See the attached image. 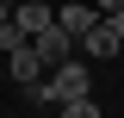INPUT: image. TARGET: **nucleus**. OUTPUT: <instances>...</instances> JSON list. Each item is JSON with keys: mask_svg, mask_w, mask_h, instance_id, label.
I'll list each match as a JSON object with an SVG mask.
<instances>
[{"mask_svg": "<svg viewBox=\"0 0 124 118\" xmlns=\"http://www.w3.org/2000/svg\"><path fill=\"white\" fill-rule=\"evenodd\" d=\"M62 112L68 118H99V100L93 93H75V100H62Z\"/></svg>", "mask_w": 124, "mask_h": 118, "instance_id": "obj_6", "label": "nucleus"}, {"mask_svg": "<svg viewBox=\"0 0 124 118\" xmlns=\"http://www.w3.org/2000/svg\"><path fill=\"white\" fill-rule=\"evenodd\" d=\"M50 19H56V13H50V0H19V13H13V25L25 31V37H37V31H44Z\"/></svg>", "mask_w": 124, "mask_h": 118, "instance_id": "obj_5", "label": "nucleus"}, {"mask_svg": "<svg viewBox=\"0 0 124 118\" xmlns=\"http://www.w3.org/2000/svg\"><path fill=\"white\" fill-rule=\"evenodd\" d=\"M106 19H112V31H118V37H124V6H118V13H106Z\"/></svg>", "mask_w": 124, "mask_h": 118, "instance_id": "obj_7", "label": "nucleus"}, {"mask_svg": "<svg viewBox=\"0 0 124 118\" xmlns=\"http://www.w3.org/2000/svg\"><path fill=\"white\" fill-rule=\"evenodd\" d=\"M31 44H37V56H44V62H62V56H68V50H75V31L62 25V19H50V25L37 31Z\"/></svg>", "mask_w": 124, "mask_h": 118, "instance_id": "obj_2", "label": "nucleus"}, {"mask_svg": "<svg viewBox=\"0 0 124 118\" xmlns=\"http://www.w3.org/2000/svg\"><path fill=\"white\" fill-rule=\"evenodd\" d=\"M81 50H87V56H99V62H112V56L124 50V37L112 31V19H99V25H93L87 37H81Z\"/></svg>", "mask_w": 124, "mask_h": 118, "instance_id": "obj_4", "label": "nucleus"}, {"mask_svg": "<svg viewBox=\"0 0 124 118\" xmlns=\"http://www.w3.org/2000/svg\"><path fill=\"white\" fill-rule=\"evenodd\" d=\"M62 25H68V31H75V44H81V37H87V31L93 25H99V19H106V13H99V6H93V0H62Z\"/></svg>", "mask_w": 124, "mask_h": 118, "instance_id": "obj_3", "label": "nucleus"}, {"mask_svg": "<svg viewBox=\"0 0 124 118\" xmlns=\"http://www.w3.org/2000/svg\"><path fill=\"white\" fill-rule=\"evenodd\" d=\"M6 62H13V81H19V87H37V81H44V68H50V62L37 56V44H31V37H19V44L6 50Z\"/></svg>", "mask_w": 124, "mask_h": 118, "instance_id": "obj_1", "label": "nucleus"}, {"mask_svg": "<svg viewBox=\"0 0 124 118\" xmlns=\"http://www.w3.org/2000/svg\"><path fill=\"white\" fill-rule=\"evenodd\" d=\"M6 19H13V6H6V0H0V25H6Z\"/></svg>", "mask_w": 124, "mask_h": 118, "instance_id": "obj_9", "label": "nucleus"}, {"mask_svg": "<svg viewBox=\"0 0 124 118\" xmlns=\"http://www.w3.org/2000/svg\"><path fill=\"white\" fill-rule=\"evenodd\" d=\"M93 6H99V13H118V6H124V0H93Z\"/></svg>", "mask_w": 124, "mask_h": 118, "instance_id": "obj_8", "label": "nucleus"}]
</instances>
